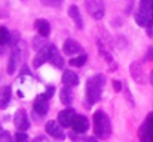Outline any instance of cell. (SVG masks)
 I'll list each match as a JSON object with an SVG mask.
<instances>
[{"instance_id": "5bb4252c", "label": "cell", "mask_w": 153, "mask_h": 142, "mask_svg": "<svg viewBox=\"0 0 153 142\" xmlns=\"http://www.w3.org/2000/svg\"><path fill=\"white\" fill-rule=\"evenodd\" d=\"M49 62L53 64L56 68H62V67H64L62 56L59 55V52H58V49L55 47V45H49Z\"/></svg>"}, {"instance_id": "603a6c76", "label": "cell", "mask_w": 153, "mask_h": 142, "mask_svg": "<svg viewBox=\"0 0 153 142\" xmlns=\"http://www.w3.org/2000/svg\"><path fill=\"white\" fill-rule=\"evenodd\" d=\"M40 1H42V4H45L48 7H58L62 4L64 0H40Z\"/></svg>"}, {"instance_id": "9a60e30c", "label": "cell", "mask_w": 153, "mask_h": 142, "mask_svg": "<svg viewBox=\"0 0 153 142\" xmlns=\"http://www.w3.org/2000/svg\"><path fill=\"white\" fill-rule=\"evenodd\" d=\"M68 15H70V18L73 19V22L76 24V27H77L79 30H82V28H83V21H82L80 10H79V7H77L76 4H71V6L68 7Z\"/></svg>"}, {"instance_id": "277c9868", "label": "cell", "mask_w": 153, "mask_h": 142, "mask_svg": "<svg viewBox=\"0 0 153 142\" xmlns=\"http://www.w3.org/2000/svg\"><path fill=\"white\" fill-rule=\"evenodd\" d=\"M135 21L140 27H144V28H150L153 25V13L149 10H144V9H138L135 12Z\"/></svg>"}, {"instance_id": "d6986e66", "label": "cell", "mask_w": 153, "mask_h": 142, "mask_svg": "<svg viewBox=\"0 0 153 142\" xmlns=\"http://www.w3.org/2000/svg\"><path fill=\"white\" fill-rule=\"evenodd\" d=\"M12 98V89L9 86H3L0 89V108H6Z\"/></svg>"}, {"instance_id": "cb8c5ba5", "label": "cell", "mask_w": 153, "mask_h": 142, "mask_svg": "<svg viewBox=\"0 0 153 142\" xmlns=\"http://www.w3.org/2000/svg\"><path fill=\"white\" fill-rule=\"evenodd\" d=\"M140 7L153 13V0H141L140 1Z\"/></svg>"}, {"instance_id": "6da1fadb", "label": "cell", "mask_w": 153, "mask_h": 142, "mask_svg": "<svg viewBox=\"0 0 153 142\" xmlns=\"http://www.w3.org/2000/svg\"><path fill=\"white\" fill-rule=\"evenodd\" d=\"M104 83H105V77L102 74H95L86 82V105H88V108H89V105L100 101Z\"/></svg>"}, {"instance_id": "3957f363", "label": "cell", "mask_w": 153, "mask_h": 142, "mask_svg": "<svg viewBox=\"0 0 153 142\" xmlns=\"http://www.w3.org/2000/svg\"><path fill=\"white\" fill-rule=\"evenodd\" d=\"M85 7L86 12L97 21L102 19L104 16V3L101 0H85Z\"/></svg>"}, {"instance_id": "836d02e7", "label": "cell", "mask_w": 153, "mask_h": 142, "mask_svg": "<svg viewBox=\"0 0 153 142\" xmlns=\"http://www.w3.org/2000/svg\"><path fill=\"white\" fill-rule=\"evenodd\" d=\"M150 83H152V86H153V70H152V73H150Z\"/></svg>"}, {"instance_id": "ba28073f", "label": "cell", "mask_w": 153, "mask_h": 142, "mask_svg": "<svg viewBox=\"0 0 153 142\" xmlns=\"http://www.w3.org/2000/svg\"><path fill=\"white\" fill-rule=\"evenodd\" d=\"M45 130L48 135H51L52 138L55 139H64L65 135H64V130H62V126L56 121H48L46 126H45Z\"/></svg>"}, {"instance_id": "9c48e42d", "label": "cell", "mask_w": 153, "mask_h": 142, "mask_svg": "<svg viewBox=\"0 0 153 142\" xmlns=\"http://www.w3.org/2000/svg\"><path fill=\"white\" fill-rule=\"evenodd\" d=\"M33 108L34 111L39 114V116H45L49 110V104H48V98L45 95H39L36 99H34V104H33Z\"/></svg>"}, {"instance_id": "4316f807", "label": "cell", "mask_w": 153, "mask_h": 142, "mask_svg": "<svg viewBox=\"0 0 153 142\" xmlns=\"http://www.w3.org/2000/svg\"><path fill=\"white\" fill-rule=\"evenodd\" d=\"M0 142H15L12 139V136L7 133V132H3L1 135H0Z\"/></svg>"}, {"instance_id": "1f68e13d", "label": "cell", "mask_w": 153, "mask_h": 142, "mask_svg": "<svg viewBox=\"0 0 153 142\" xmlns=\"http://www.w3.org/2000/svg\"><path fill=\"white\" fill-rule=\"evenodd\" d=\"M83 142H98V139H97V138H94V136H88Z\"/></svg>"}, {"instance_id": "f1b7e54d", "label": "cell", "mask_w": 153, "mask_h": 142, "mask_svg": "<svg viewBox=\"0 0 153 142\" xmlns=\"http://www.w3.org/2000/svg\"><path fill=\"white\" fill-rule=\"evenodd\" d=\"M144 61H153V46L149 47V50L144 55Z\"/></svg>"}, {"instance_id": "83f0119b", "label": "cell", "mask_w": 153, "mask_h": 142, "mask_svg": "<svg viewBox=\"0 0 153 142\" xmlns=\"http://www.w3.org/2000/svg\"><path fill=\"white\" fill-rule=\"evenodd\" d=\"M53 93H55V88H53V86H48V88H46V92L43 95H45L48 99H51L52 96H53Z\"/></svg>"}, {"instance_id": "d6a6232c", "label": "cell", "mask_w": 153, "mask_h": 142, "mask_svg": "<svg viewBox=\"0 0 153 142\" xmlns=\"http://www.w3.org/2000/svg\"><path fill=\"white\" fill-rule=\"evenodd\" d=\"M70 138H71L73 141H77V136H76L74 133H70Z\"/></svg>"}, {"instance_id": "484cf974", "label": "cell", "mask_w": 153, "mask_h": 142, "mask_svg": "<svg viewBox=\"0 0 153 142\" xmlns=\"http://www.w3.org/2000/svg\"><path fill=\"white\" fill-rule=\"evenodd\" d=\"M18 40H19V33H18V31H13V33H10V43L13 45V47L16 46Z\"/></svg>"}, {"instance_id": "ac0fdd59", "label": "cell", "mask_w": 153, "mask_h": 142, "mask_svg": "<svg viewBox=\"0 0 153 142\" xmlns=\"http://www.w3.org/2000/svg\"><path fill=\"white\" fill-rule=\"evenodd\" d=\"M131 76L137 83H140V85L144 83V74H143V68H141L140 62H132L131 64Z\"/></svg>"}, {"instance_id": "4fadbf2b", "label": "cell", "mask_w": 153, "mask_h": 142, "mask_svg": "<svg viewBox=\"0 0 153 142\" xmlns=\"http://www.w3.org/2000/svg\"><path fill=\"white\" fill-rule=\"evenodd\" d=\"M62 50H64L65 55H76V53H79V52L82 50V46H80L79 42H76V40H73V39H67V40L64 42Z\"/></svg>"}, {"instance_id": "30bf717a", "label": "cell", "mask_w": 153, "mask_h": 142, "mask_svg": "<svg viewBox=\"0 0 153 142\" xmlns=\"http://www.w3.org/2000/svg\"><path fill=\"white\" fill-rule=\"evenodd\" d=\"M19 59H21V50H19L18 46H15L13 50H12V53H10V56H9L7 74H13V73H15V70H16V67H18V64H19Z\"/></svg>"}, {"instance_id": "2e32d148", "label": "cell", "mask_w": 153, "mask_h": 142, "mask_svg": "<svg viewBox=\"0 0 153 142\" xmlns=\"http://www.w3.org/2000/svg\"><path fill=\"white\" fill-rule=\"evenodd\" d=\"M62 83L64 86L67 88H73V86H77L79 85V76L74 73V71H64L62 74Z\"/></svg>"}, {"instance_id": "4dcf8cb0", "label": "cell", "mask_w": 153, "mask_h": 142, "mask_svg": "<svg viewBox=\"0 0 153 142\" xmlns=\"http://www.w3.org/2000/svg\"><path fill=\"white\" fill-rule=\"evenodd\" d=\"M34 142H48V139H46L45 136H37V138L34 139Z\"/></svg>"}, {"instance_id": "f546056e", "label": "cell", "mask_w": 153, "mask_h": 142, "mask_svg": "<svg viewBox=\"0 0 153 142\" xmlns=\"http://www.w3.org/2000/svg\"><path fill=\"white\" fill-rule=\"evenodd\" d=\"M113 88L116 92H119V90H122V83L119 80H113Z\"/></svg>"}, {"instance_id": "8992f818", "label": "cell", "mask_w": 153, "mask_h": 142, "mask_svg": "<svg viewBox=\"0 0 153 142\" xmlns=\"http://www.w3.org/2000/svg\"><path fill=\"white\" fill-rule=\"evenodd\" d=\"M13 123H15V127L19 130V132H24L30 127V120H28V114L24 111V110H18L15 113V117H13Z\"/></svg>"}, {"instance_id": "7a4b0ae2", "label": "cell", "mask_w": 153, "mask_h": 142, "mask_svg": "<svg viewBox=\"0 0 153 142\" xmlns=\"http://www.w3.org/2000/svg\"><path fill=\"white\" fill-rule=\"evenodd\" d=\"M94 132L100 139H107L111 133V123L104 111L94 113Z\"/></svg>"}, {"instance_id": "e0dca14e", "label": "cell", "mask_w": 153, "mask_h": 142, "mask_svg": "<svg viewBox=\"0 0 153 142\" xmlns=\"http://www.w3.org/2000/svg\"><path fill=\"white\" fill-rule=\"evenodd\" d=\"M34 27H36L37 33L40 34V37H43V39L48 37L49 33H51V25H49V22L46 19H37L34 22Z\"/></svg>"}, {"instance_id": "5b68a950", "label": "cell", "mask_w": 153, "mask_h": 142, "mask_svg": "<svg viewBox=\"0 0 153 142\" xmlns=\"http://www.w3.org/2000/svg\"><path fill=\"white\" fill-rule=\"evenodd\" d=\"M140 139H141V142H153V114L147 117V120L141 126Z\"/></svg>"}, {"instance_id": "d4e9b609", "label": "cell", "mask_w": 153, "mask_h": 142, "mask_svg": "<svg viewBox=\"0 0 153 142\" xmlns=\"http://www.w3.org/2000/svg\"><path fill=\"white\" fill-rule=\"evenodd\" d=\"M15 142H28V136L24 132H18L15 135Z\"/></svg>"}, {"instance_id": "52a82bcc", "label": "cell", "mask_w": 153, "mask_h": 142, "mask_svg": "<svg viewBox=\"0 0 153 142\" xmlns=\"http://www.w3.org/2000/svg\"><path fill=\"white\" fill-rule=\"evenodd\" d=\"M74 117H76L74 110H71V108H65V110H62V111L58 114V123H59L62 127H70V126L73 124Z\"/></svg>"}, {"instance_id": "e575fe53", "label": "cell", "mask_w": 153, "mask_h": 142, "mask_svg": "<svg viewBox=\"0 0 153 142\" xmlns=\"http://www.w3.org/2000/svg\"><path fill=\"white\" fill-rule=\"evenodd\" d=\"M1 133H3V129H1V126H0V135H1Z\"/></svg>"}, {"instance_id": "8fae6325", "label": "cell", "mask_w": 153, "mask_h": 142, "mask_svg": "<svg viewBox=\"0 0 153 142\" xmlns=\"http://www.w3.org/2000/svg\"><path fill=\"white\" fill-rule=\"evenodd\" d=\"M88 126H89L88 118L83 117V116H76L74 120H73V124H71V127H73V130H74L76 133H83V132H86V130H88Z\"/></svg>"}, {"instance_id": "7402d4cb", "label": "cell", "mask_w": 153, "mask_h": 142, "mask_svg": "<svg viewBox=\"0 0 153 142\" xmlns=\"http://www.w3.org/2000/svg\"><path fill=\"white\" fill-rule=\"evenodd\" d=\"M86 61H88L86 55H79V56H74L73 59H70V65L71 67H82Z\"/></svg>"}, {"instance_id": "7c38bea8", "label": "cell", "mask_w": 153, "mask_h": 142, "mask_svg": "<svg viewBox=\"0 0 153 142\" xmlns=\"http://www.w3.org/2000/svg\"><path fill=\"white\" fill-rule=\"evenodd\" d=\"M46 61H49V45L39 49V52H37L36 58H34V68L42 67Z\"/></svg>"}, {"instance_id": "ffe728a7", "label": "cell", "mask_w": 153, "mask_h": 142, "mask_svg": "<svg viewBox=\"0 0 153 142\" xmlns=\"http://www.w3.org/2000/svg\"><path fill=\"white\" fill-rule=\"evenodd\" d=\"M59 99H61L62 105L70 107V105L73 104V93H71V89L67 88V86H64V88L61 89V92H59Z\"/></svg>"}, {"instance_id": "44dd1931", "label": "cell", "mask_w": 153, "mask_h": 142, "mask_svg": "<svg viewBox=\"0 0 153 142\" xmlns=\"http://www.w3.org/2000/svg\"><path fill=\"white\" fill-rule=\"evenodd\" d=\"M10 42V33L6 27H0V46H4Z\"/></svg>"}]
</instances>
